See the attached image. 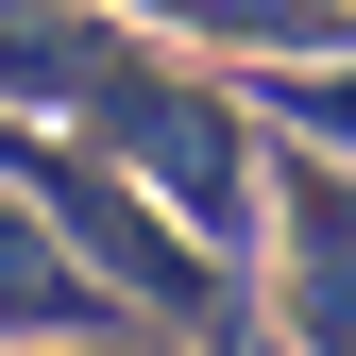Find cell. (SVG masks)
Instances as JSON below:
<instances>
[{"instance_id":"cell-1","label":"cell","mask_w":356,"mask_h":356,"mask_svg":"<svg viewBox=\"0 0 356 356\" xmlns=\"http://www.w3.org/2000/svg\"><path fill=\"white\" fill-rule=\"evenodd\" d=\"M51 119H85V153H102V170L170 187V220H187V238H238V220H254V119L220 102V85H204L187 51H170V34L102 17Z\"/></svg>"},{"instance_id":"cell-2","label":"cell","mask_w":356,"mask_h":356,"mask_svg":"<svg viewBox=\"0 0 356 356\" xmlns=\"http://www.w3.org/2000/svg\"><path fill=\"white\" fill-rule=\"evenodd\" d=\"M254 220H272V356H356V170L339 153H272L254 170Z\"/></svg>"},{"instance_id":"cell-3","label":"cell","mask_w":356,"mask_h":356,"mask_svg":"<svg viewBox=\"0 0 356 356\" xmlns=\"http://www.w3.org/2000/svg\"><path fill=\"white\" fill-rule=\"evenodd\" d=\"M119 17H136V34H170V51H187V34H204V51H356V0H119Z\"/></svg>"},{"instance_id":"cell-4","label":"cell","mask_w":356,"mask_h":356,"mask_svg":"<svg viewBox=\"0 0 356 356\" xmlns=\"http://www.w3.org/2000/svg\"><path fill=\"white\" fill-rule=\"evenodd\" d=\"M68 323H102V272L0 187V339H68Z\"/></svg>"},{"instance_id":"cell-5","label":"cell","mask_w":356,"mask_h":356,"mask_svg":"<svg viewBox=\"0 0 356 356\" xmlns=\"http://www.w3.org/2000/svg\"><path fill=\"white\" fill-rule=\"evenodd\" d=\"M254 119L305 136V153H339V136H356V51H289L272 85H254Z\"/></svg>"}]
</instances>
